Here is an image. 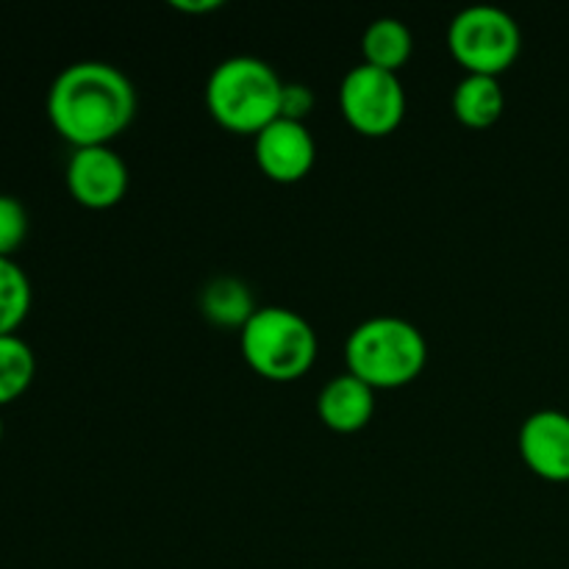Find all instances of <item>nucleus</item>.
Instances as JSON below:
<instances>
[{"label":"nucleus","mask_w":569,"mask_h":569,"mask_svg":"<svg viewBox=\"0 0 569 569\" xmlns=\"http://www.w3.org/2000/svg\"><path fill=\"white\" fill-rule=\"evenodd\" d=\"M506 109V92L500 78L467 72L453 89V114L456 120L470 128H489L500 120Z\"/></svg>","instance_id":"11"},{"label":"nucleus","mask_w":569,"mask_h":569,"mask_svg":"<svg viewBox=\"0 0 569 569\" xmlns=\"http://www.w3.org/2000/svg\"><path fill=\"white\" fill-rule=\"evenodd\" d=\"M317 411L331 431L356 433L376 415V389L353 372H342L320 389Z\"/></svg>","instance_id":"10"},{"label":"nucleus","mask_w":569,"mask_h":569,"mask_svg":"<svg viewBox=\"0 0 569 569\" xmlns=\"http://www.w3.org/2000/svg\"><path fill=\"white\" fill-rule=\"evenodd\" d=\"M520 456L528 470L553 483L569 481V415L539 409L520 426Z\"/></svg>","instance_id":"9"},{"label":"nucleus","mask_w":569,"mask_h":569,"mask_svg":"<svg viewBox=\"0 0 569 569\" xmlns=\"http://www.w3.org/2000/svg\"><path fill=\"white\" fill-rule=\"evenodd\" d=\"M311 92L300 83H287L283 89V114L281 117H292V120H303L306 111L311 109Z\"/></svg>","instance_id":"17"},{"label":"nucleus","mask_w":569,"mask_h":569,"mask_svg":"<svg viewBox=\"0 0 569 569\" xmlns=\"http://www.w3.org/2000/svg\"><path fill=\"white\" fill-rule=\"evenodd\" d=\"M448 44L467 72L495 76L509 70L522 48V31L515 17L500 6L476 3L450 20Z\"/></svg>","instance_id":"5"},{"label":"nucleus","mask_w":569,"mask_h":569,"mask_svg":"<svg viewBox=\"0 0 569 569\" xmlns=\"http://www.w3.org/2000/svg\"><path fill=\"white\" fill-rule=\"evenodd\" d=\"M137 114L133 81L109 61H76L48 89V120L72 148L111 144Z\"/></svg>","instance_id":"1"},{"label":"nucleus","mask_w":569,"mask_h":569,"mask_svg":"<svg viewBox=\"0 0 569 569\" xmlns=\"http://www.w3.org/2000/svg\"><path fill=\"white\" fill-rule=\"evenodd\" d=\"M242 356L250 370L267 381H295L317 359V333L311 322L287 306H264L242 328Z\"/></svg>","instance_id":"4"},{"label":"nucleus","mask_w":569,"mask_h":569,"mask_svg":"<svg viewBox=\"0 0 569 569\" xmlns=\"http://www.w3.org/2000/svg\"><path fill=\"white\" fill-rule=\"evenodd\" d=\"M287 83L256 56H231L211 70L206 81V106L228 131L259 133L283 114Z\"/></svg>","instance_id":"2"},{"label":"nucleus","mask_w":569,"mask_h":569,"mask_svg":"<svg viewBox=\"0 0 569 569\" xmlns=\"http://www.w3.org/2000/svg\"><path fill=\"white\" fill-rule=\"evenodd\" d=\"M339 109L365 137H387L406 117V89L398 72L361 61L342 78Z\"/></svg>","instance_id":"6"},{"label":"nucleus","mask_w":569,"mask_h":569,"mask_svg":"<svg viewBox=\"0 0 569 569\" xmlns=\"http://www.w3.org/2000/svg\"><path fill=\"white\" fill-rule=\"evenodd\" d=\"M253 153L264 176H270L272 181L292 183L309 176L315 167L317 142L303 120L278 117L256 133Z\"/></svg>","instance_id":"8"},{"label":"nucleus","mask_w":569,"mask_h":569,"mask_svg":"<svg viewBox=\"0 0 569 569\" xmlns=\"http://www.w3.org/2000/svg\"><path fill=\"white\" fill-rule=\"evenodd\" d=\"M0 442H3V417H0Z\"/></svg>","instance_id":"19"},{"label":"nucleus","mask_w":569,"mask_h":569,"mask_svg":"<svg viewBox=\"0 0 569 569\" xmlns=\"http://www.w3.org/2000/svg\"><path fill=\"white\" fill-rule=\"evenodd\" d=\"M64 181L76 203L83 209H111L128 192V164L111 144L76 148L67 161Z\"/></svg>","instance_id":"7"},{"label":"nucleus","mask_w":569,"mask_h":569,"mask_svg":"<svg viewBox=\"0 0 569 569\" xmlns=\"http://www.w3.org/2000/svg\"><path fill=\"white\" fill-rule=\"evenodd\" d=\"M361 50H365L367 64L398 72L411 59L415 37H411V28L398 17H378L365 28Z\"/></svg>","instance_id":"12"},{"label":"nucleus","mask_w":569,"mask_h":569,"mask_svg":"<svg viewBox=\"0 0 569 569\" xmlns=\"http://www.w3.org/2000/svg\"><path fill=\"white\" fill-rule=\"evenodd\" d=\"M200 309L217 326L244 328V322L253 317L256 303L250 289L239 278L220 276L203 287V292H200Z\"/></svg>","instance_id":"13"},{"label":"nucleus","mask_w":569,"mask_h":569,"mask_svg":"<svg viewBox=\"0 0 569 569\" xmlns=\"http://www.w3.org/2000/svg\"><path fill=\"white\" fill-rule=\"evenodd\" d=\"M31 281L14 259H0V337H9L31 311Z\"/></svg>","instance_id":"15"},{"label":"nucleus","mask_w":569,"mask_h":569,"mask_svg":"<svg viewBox=\"0 0 569 569\" xmlns=\"http://www.w3.org/2000/svg\"><path fill=\"white\" fill-rule=\"evenodd\" d=\"M348 372L372 389L406 387L420 378L428 361V342L415 322L378 315L359 322L345 342Z\"/></svg>","instance_id":"3"},{"label":"nucleus","mask_w":569,"mask_h":569,"mask_svg":"<svg viewBox=\"0 0 569 569\" xmlns=\"http://www.w3.org/2000/svg\"><path fill=\"white\" fill-rule=\"evenodd\" d=\"M28 237V211L11 194H0V259H11Z\"/></svg>","instance_id":"16"},{"label":"nucleus","mask_w":569,"mask_h":569,"mask_svg":"<svg viewBox=\"0 0 569 569\" xmlns=\"http://www.w3.org/2000/svg\"><path fill=\"white\" fill-rule=\"evenodd\" d=\"M172 9L189 11V14H203V11L220 9L222 0H172Z\"/></svg>","instance_id":"18"},{"label":"nucleus","mask_w":569,"mask_h":569,"mask_svg":"<svg viewBox=\"0 0 569 569\" xmlns=\"http://www.w3.org/2000/svg\"><path fill=\"white\" fill-rule=\"evenodd\" d=\"M37 376V356L31 345L17 333L0 337V406L14 403L33 383Z\"/></svg>","instance_id":"14"}]
</instances>
